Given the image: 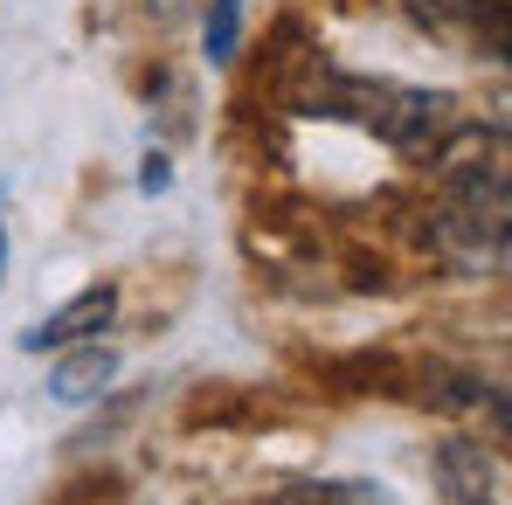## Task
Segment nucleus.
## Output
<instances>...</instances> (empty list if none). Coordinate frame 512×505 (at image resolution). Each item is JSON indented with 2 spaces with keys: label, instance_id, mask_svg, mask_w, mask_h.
<instances>
[{
  "label": "nucleus",
  "instance_id": "1",
  "mask_svg": "<svg viewBox=\"0 0 512 505\" xmlns=\"http://www.w3.org/2000/svg\"><path fill=\"white\" fill-rule=\"evenodd\" d=\"M298 111L305 118H353L360 132L395 146L402 160H443L450 139L464 132L457 97L423 90V84H388V77H353V70H333V63H319V77H312Z\"/></svg>",
  "mask_w": 512,
  "mask_h": 505
},
{
  "label": "nucleus",
  "instance_id": "2",
  "mask_svg": "<svg viewBox=\"0 0 512 505\" xmlns=\"http://www.w3.org/2000/svg\"><path fill=\"white\" fill-rule=\"evenodd\" d=\"M429 250L457 277H499L506 270V167L464 160L443 180V201L429 208Z\"/></svg>",
  "mask_w": 512,
  "mask_h": 505
},
{
  "label": "nucleus",
  "instance_id": "3",
  "mask_svg": "<svg viewBox=\"0 0 512 505\" xmlns=\"http://www.w3.org/2000/svg\"><path fill=\"white\" fill-rule=\"evenodd\" d=\"M409 14L464 56H506V0H409Z\"/></svg>",
  "mask_w": 512,
  "mask_h": 505
},
{
  "label": "nucleus",
  "instance_id": "4",
  "mask_svg": "<svg viewBox=\"0 0 512 505\" xmlns=\"http://www.w3.org/2000/svg\"><path fill=\"white\" fill-rule=\"evenodd\" d=\"M436 478H443L450 505H506V457L478 436L436 443Z\"/></svg>",
  "mask_w": 512,
  "mask_h": 505
},
{
  "label": "nucleus",
  "instance_id": "5",
  "mask_svg": "<svg viewBox=\"0 0 512 505\" xmlns=\"http://www.w3.org/2000/svg\"><path fill=\"white\" fill-rule=\"evenodd\" d=\"M111 319H118V284H84L70 305H56L42 326H28L21 333V346L28 353H63V346H84V339H97V333H111Z\"/></svg>",
  "mask_w": 512,
  "mask_h": 505
},
{
  "label": "nucleus",
  "instance_id": "6",
  "mask_svg": "<svg viewBox=\"0 0 512 505\" xmlns=\"http://www.w3.org/2000/svg\"><path fill=\"white\" fill-rule=\"evenodd\" d=\"M111 374H118V353H111V346H97V339L63 346V360H56V374H49V395L77 409V402H97V395L111 388Z\"/></svg>",
  "mask_w": 512,
  "mask_h": 505
},
{
  "label": "nucleus",
  "instance_id": "7",
  "mask_svg": "<svg viewBox=\"0 0 512 505\" xmlns=\"http://www.w3.org/2000/svg\"><path fill=\"white\" fill-rule=\"evenodd\" d=\"M180 422H187V429H201V422H208V429H229V422H270V409L250 402L243 388H201Z\"/></svg>",
  "mask_w": 512,
  "mask_h": 505
},
{
  "label": "nucleus",
  "instance_id": "8",
  "mask_svg": "<svg viewBox=\"0 0 512 505\" xmlns=\"http://www.w3.org/2000/svg\"><path fill=\"white\" fill-rule=\"evenodd\" d=\"M236 42H243V0H208V21H201L208 63H236Z\"/></svg>",
  "mask_w": 512,
  "mask_h": 505
},
{
  "label": "nucleus",
  "instance_id": "9",
  "mask_svg": "<svg viewBox=\"0 0 512 505\" xmlns=\"http://www.w3.org/2000/svg\"><path fill=\"white\" fill-rule=\"evenodd\" d=\"M263 505H381V492L374 485H291Z\"/></svg>",
  "mask_w": 512,
  "mask_h": 505
},
{
  "label": "nucleus",
  "instance_id": "10",
  "mask_svg": "<svg viewBox=\"0 0 512 505\" xmlns=\"http://www.w3.org/2000/svg\"><path fill=\"white\" fill-rule=\"evenodd\" d=\"M167 160H160V153H153V160H146V173H139V187H146V194H167Z\"/></svg>",
  "mask_w": 512,
  "mask_h": 505
},
{
  "label": "nucleus",
  "instance_id": "11",
  "mask_svg": "<svg viewBox=\"0 0 512 505\" xmlns=\"http://www.w3.org/2000/svg\"><path fill=\"white\" fill-rule=\"evenodd\" d=\"M0 270H7V222H0Z\"/></svg>",
  "mask_w": 512,
  "mask_h": 505
}]
</instances>
